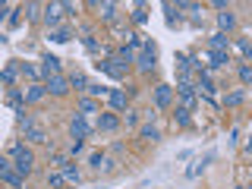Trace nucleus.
I'll return each instance as SVG.
<instances>
[{"instance_id":"1","label":"nucleus","mask_w":252,"mask_h":189,"mask_svg":"<svg viewBox=\"0 0 252 189\" xmlns=\"http://www.w3.org/2000/svg\"><path fill=\"white\" fill-rule=\"evenodd\" d=\"M10 158H13V170L19 173V177H29V173L35 170V155H32V148L22 145V142H16L10 148Z\"/></svg>"},{"instance_id":"2","label":"nucleus","mask_w":252,"mask_h":189,"mask_svg":"<svg viewBox=\"0 0 252 189\" xmlns=\"http://www.w3.org/2000/svg\"><path fill=\"white\" fill-rule=\"evenodd\" d=\"M132 63L139 66V73H155V66H158V47H155V41H142V47H139V54H136Z\"/></svg>"},{"instance_id":"3","label":"nucleus","mask_w":252,"mask_h":189,"mask_svg":"<svg viewBox=\"0 0 252 189\" xmlns=\"http://www.w3.org/2000/svg\"><path fill=\"white\" fill-rule=\"evenodd\" d=\"M94 66H98V73H104V76H110V79H117V82H123V79L129 76V66H126V63H120L117 57H101L98 63H94Z\"/></svg>"},{"instance_id":"4","label":"nucleus","mask_w":252,"mask_h":189,"mask_svg":"<svg viewBox=\"0 0 252 189\" xmlns=\"http://www.w3.org/2000/svg\"><path fill=\"white\" fill-rule=\"evenodd\" d=\"M41 19H44V26L51 29V32L60 29V22H63V3H44Z\"/></svg>"},{"instance_id":"5","label":"nucleus","mask_w":252,"mask_h":189,"mask_svg":"<svg viewBox=\"0 0 252 189\" xmlns=\"http://www.w3.org/2000/svg\"><path fill=\"white\" fill-rule=\"evenodd\" d=\"M69 136L73 139H89L92 136V126H89V120H85L82 114H73V120H69Z\"/></svg>"},{"instance_id":"6","label":"nucleus","mask_w":252,"mask_h":189,"mask_svg":"<svg viewBox=\"0 0 252 189\" xmlns=\"http://www.w3.org/2000/svg\"><path fill=\"white\" fill-rule=\"evenodd\" d=\"M44 89H47V94H54V98H63V94H66L69 92V79L66 76H51V79H47V82H44Z\"/></svg>"},{"instance_id":"7","label":"nucleus","mask_w":252,"mask_h":189,"mask_svg":"<svg viewBox=\"0 0 252 189\" xmlns=\"http://www.w3.org/2000/svg\"><path fill=\"white\" fill-rule=\"evenodd\" d=\"M94 129H98V132H114V129H120V117L110 114V110H101V114H98V123H94Z\"/></svg>"},{"instance_id":"8","label":"nucleus","mask_w":252,"mask_h":189,"mask_svg":"<svg viewBox=\"0 0 252 189\" xmlns=\"http://www.w3.org/2000/svg\"><path fill=\"white\" fill-rule=\"evenodd\" d=\"M170 101H173V89H170V85H155V107L158 110H167L170 107Z\"/></svg>"},{"instance_id":"9","label":"nucleus","mask_w":252,"mask_h":189,"mask_svg":"<svg viewBox=\"0 0 252 189\" xmlns=\"http://www.w3.org/2000/svg\"><path fill=\"white\" fill-rule=\"evenodd\" d=\"M177 94H180V101H183V110H189V114H192L195 101H199V94H195V85H177Z\"/></svg>"},{"instance_id":"10","label":"nucleus","mask_w":252,"mask_h":189,"mask_svg":"<svg viewBox=\"0 0 252 189\" xmlns=\"http://www.w3.org/2000/svg\"><path fill=\"white\" fill-rule=\"evenodd\" d=\"M26 142H32V145H47V129L38 123L26 126Z\"/></svg>"},{"instance_id":"11","label":"nucleus","mask_w":252,"mask_h":189,"mask_svg":"<svg viewBox=\"0 0 252 189\" xmlns=\"http://www.w3.org/2000/svg\"><path fill=\"white\" fill-rule=\"evenodd\" d=\"M22 94H26V104H38V101L47 98V89H44L41 82H32L29 89H22Z\"/></svg>"},{"instance_id":"12","label":"nucleus","mask_w":252,"mask_h":189,"mask_svg":"<svg viewBox=\"0 0 252 189\" xmlns=\"http://www.w3.org/2000/svg\"><path fill=\"white\" fill-rule=\"evenodd\" d=\"M38 73H44L47 79H51V76H60V57L44 54V57H41V69H38Z\"/></svg>"},{"instance_id":"13","label":"nucleus","mask_w":252,"mask_h":189,"mask_svg":"<svg viewBox=\"0 0 252 189\" xmlns=\"http://www.w3.org/2000/svg\"><path fill=\"white\" fill-rule=\"evenodd\" d=\"M107 101H110V107H114V110H126V107H129V94H126L123 89H110Z\"/></svg>"},{"instance_id":"14","label":"nucleus","mask_w":252,"mask_h":189,"mask_svg":"<svg viewBox=\"0 0 252 189\" xmlns=\"http://www.w3.org/2000/svg\"><path fill=\"white\" fill-rule=\"evenodd\" d=\"M208 66H205V69H208V73H211V69H220V66H227V63H230V51H208Z\"/></svg>"},{"instance_id":"15","label":"nucleus","mask_w":252,"mask_h":189,"mask_svg":"<svg viewBox=\"0 0 252 189\" xmlns=\"http://www.w3.org/2000/svg\"><path fill=\"white\" fill-rule=\"evenodd\" d=\"M60 173H63V180H66V186L69 183H82V170H79L76 164H69V161L60 167Z\"/></svg>"},{"instance_id":"16","label":"nucleus","mask_w":252,"mask_h":189,"mask_svg":"<svg viewBox=\"0 0 252 189\" xmlns=\"http://www.w3.org/2000/svg\"><path fill=\"white\" fill-rule=\"evenodd\" d=\"M66 79H69V89H76V92H89V76H85V73H79V69H76V73H69Z\"/></svg>"},{"instance_id":"17","label":"nucleus","mask_w":252,"mask_h":189,"mask_svg":"<svg viewBox=\"0 0 252 189\" xmlns=\"http://www.w3.org/2000/svg\"><path fill=\"white\" fill-rule=\"evenodd\" d=\"M94 10H98V16H101L104 22H114V19H117V3H110V0H104V3H98Z\"/></svg>"},{"instance_id":"18","label":"nucleus","mask_w":252,"mask_h":189,"mask_svg":"<svg viewBox=\"0 0 252 189\" xmlns=\"http://www.w3.org/2000/svg\"><path fill=\"white\" fill-rule=\"evenodd\" d=\"M208 44H211V51H230V38H227L224 32H215V35L208 38Z\"/></svg>"},{"instance_id":"19","label":"nucleus","mask_w":252,"mask_h":189,"mask_svg":"<svg viewBox=\"0 0 252 189\" xmlns=\"http://www.w3.org/2000/svg\"><path fill=\"white\" fill-rule=\"evenodd\" d=\"M16 76H19V69H16V60H13V63H6V66L0 69V82H3V85H13V82H16Z\"/></svg>"},{"instance_id":"20","label":"nucleus","mask_w":252,"mask_h":189,"mask_svg":"<svg viewBox=\"0 0 252 189\" xmlns=\"http://www.w3.org/2000/svg\"><path fill=\"white\" fill-rule=\"evenodd\" d=\"M69 38H73V29H69V26H60V29L51 32V41H54V44H66Z\"/></svg>"},{"instance_id":"21","label":"nucleus","mask_w":252,"mask_h":189,"mask_svg":"<svg viewBox=\"0 0 252 189\" xmlns=\"http://www.w3.org/2000/svg\"><path fill=\"white\" fill-rule=\"evenodd\" d=\"M98 110H101V104H98V101H94V98H79V114H98Z\"/></svg>"},{"instance_id":"22","label":"nucleus","mask_w":252,"mask_h":189,"mask_svg":"<svg viewBox=\"0 0 252 189\" xmlns=\"http://www.w3.org/2000/svg\"><path fill=\"white\" fill-rule=\"evenodd\" d=\"M218 26H220V32L227 35V32H230V29L236 26V16H233L230 10H227V13H218Z\"/></svg>"},{"instance_id":"23","label":"nucleus","mask_w":252,"mask_h":189,"mask_svg":"<svg viewBox=\"0 0 252 189\" xmlns=\"http://www.w3.org/2000/svg\"><path fill=\"white\" fill-rule=\"evenodd\" d=\"M139 139H145V142H158V139H161V132H158V126H155V123H145V126L139 129Z\"/></svg>"},{"instance_id":"24","label":"nucleus","mask_w":252,"mask_h":189,"mask_svg":"<svg viewBox=\"0 0 252 189\" xmlns=\"http://www.w3.org/2000/svg\"><path fill=\"white\" fill-rule=\"evenodd\" d=\"M6 101L13 104V110L16 107H26V94H22V89H10V92H6Z\"/></svg>"},{"instance_id":"25","label":"nucleus","mask_w":252,"mask_h":189,"mask_svg":"<svg viewBox=\"0 0 252 189\" xmlns=\"http://www.w3.org/2000/svg\"><path fill=\"white\" fill-rule=\"evenodd\" d=\"M173 123H177L180 129H186V126H192V117H189V110L177 107V114H173Z\"/></svg>"},{"instance_id":"26","label":"nucleus","mask_w":252,"mask_h":189,"mask_svg":"<svg viewBox=\"0 0 252 189\" xmlns=\"http://www.w3.org/2000/svg\"><path fill=\"white\" fill-rule=\"evenodd\" d=\"M132 22H136V26H145V22H148L145 3H136V6H132Z\"/></svg>"},{"instance_id":"27","label":"nucleus","mask_w":252,"mask_h":189,"mask_svg":"<svg viewBox=\"0 0 252 189\" xmlns=\"http://www.w3.org/2000/svg\"><path fill=\"white\" fill-rule=\"evenodd\" d=\"M47 186H51V189H63V186H66L63 173L60 170H51V173H47Z\"/></svg>"},{"instance_id":"28","label":"nucleus","mask_w":252,"mask_h":189,"mask_svg":"<svg viewBox=\"0 0 252 189\" xmlns=\"http://www.w3.org/2000/svg\"><path fill=\"white\" fill-rule=\"evenodd\" d=\"M89 94H92V98H107L110 89H107V85H101V82H89Z\"/></svg>"},{"instance_id":"29","label":"nucleus","mask_w":252,"mask_h":189,"mask_svg":"<svg viewBox=\"0 0 252 189\" xmlns=\"http://www.w3.org/2000/svg\"><path fill=\"white\" fill-rule=\"evenodd\" d=\"M236 76H240L243 85H249L252 82V66H249V63H240V66H236Z\"/></svg>"},{"instance_id":"30","label":"nucleus","mask_w":252,"mask_h":189,"mask_svg":"<svg viewBox=\"0 0 252 189\" xmlns=\"http://www.w3.org/2000/svg\"><path fill=\"white\" fill-rule=\"evenodd\" d=\"M243 101H246V92L240 89V92H230V94H227L224 104H227V107H236V104H243Z\"/></svg>"},{"instance_id":"31","label":"nucleus","mask_w":252,"mask_h":189,"mask_svg":"<svg viewBox=\"0 0 252 189\" xmlns=\"http://www.w3.org/2000/svg\"><path fill=\"white\" fill-rule=\"evenodd\" d=\"M41 10H44L41 3H26V6H22V13H26V19H38V16H41Z\"/></svg>"},{"instance_id":"32","label":"nucleus","mask_w":252,"mask_h":189,"mask_svg":"<svg viewBox=\"0 0 252 189\" xmlns=\"http://www.w3.org/2000/svg\"><path fill=\"white\" fill-rule=\"evenodd\" d=\"M16 69H19L22 76H29V79H38V69L32 66V63H19V60H16Z\"/></svg>"},{"instance_id":"33","label":"nucleus","mask_w":252,"mask_h":189,"mask_svg":"<svg viewBox=\"0 0 252 189\" xmlns=\"http://www.w3.org/2000/svg\"><path fill=\"white\" fill-rule=\"evenodd\" d=\"M89 167L101 170V167H104V155H92V158H89Z\"/></svg>"},{"instance_id":"34","label":"nucleus","mask_w":252,"mask_h":189,"mask_svg":"<svg viewBox=\"0 0 252 189\" xmlns=\"http://www.w3.org/2000/svg\"><path fill=\"white\" fill-rule=\"evenodd\" d=\"M63 164H66V155H54L51 158V170H60Z\"/></svg>"},{"instance_id":"35","label":"nucleus","mask_w":252,"mask_h":189,"mask_svg":"<svg viewBox=\"0 0 252 189\" xmlns=\"http://www.w3.org/2000/svg\"><path fill=\"white\" fill-rule=\"evenodd\" d=\"M139 123V114H136V110H126V126H129V129H132V126H136Z\"/></svg>"},{"instance_id":"36","label":"nucleus","mask_w":252,"mask_h":189,"mask_svg":"<svg viewBox=\"0 0 252 189\" xmlns=\"http://www.w3.org/2000/svg\"><path fill=\"white\" fill-rule=\"evenodd\" d=\"M236 51H240L243 57H249V41H246V38H240V41H236Z\"/></svg>"},{"instance_id":"37","label":"nucleus","mask_w":252,"mask_h":189,"mask_svg":"<svg viewBox=\"0 0 252 189\" xmlns=\"http://www.w3.org/2000/svg\"><path fill=\"white\" fill-rule=\"evenodd\" d=\"M82 148H85V142H82V139H73V145H69V155H79Z\"/></svg>"},{"instance_id":"38","label":"nucleus","mask_w":252,"mask_h":189,"mask_svg":"<svg viewBox=\"0 0 252 189\" xmlns=\"http://www.w3.org/2000/svg\"><path fill=\"white\" fill-rule=\"evenodd\" d=\"M22 10H16V13H10V26H19V22H22V16H19Z\"/></svg>"},{"instance_id":"39","label":"nucleus","mask_w":252,"mask_h":189,"mask_svg":"<svg viewBox=\"0 0 252 189\" xmlns=\"http://www.w3.org/2000/svg\"><path fill=\"white\" fill-rule=\"evenodd\" d=\"M6 13H10V6H0V22L6 19Z\"/></svg>"},{"instance_id":"40","label":"nucleus","mask_w":252,"mask_h":189,"mask_svg":"<svg viewBox=\"0 0 252 189\" xmlns=\"http://www.w3.org/2000/svg\"><path fill=\"white\" fill-rule=\"evenodd\" d=\"M236 189H246V186H236Z\"/></svg>"}]
</instances>
